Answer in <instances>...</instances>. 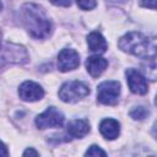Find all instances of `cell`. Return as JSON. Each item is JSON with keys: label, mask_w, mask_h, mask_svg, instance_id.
I'll use <instances>...</instances> for the list:
<instances>
[{"label": "cell", "mask_w": 157, "mask_h": 157, "mask_svg": "<svg viewBox=\"0 0 157 157\" xmlns=\"http://www.w3.org/2000/svg\"><path fill=\"white\" fill-rule=\"evenodd\" d=\"M21 21L28 34L36 39H45L53 31V25L44 9L37 4H25L21 9Z\"/></svg>", "instance_id": "cell-1"}, {"label": "cell", "mask_w": 157, "mask_h": 157, "mask_svg": "<svg viewBox=\"0 0 157 157\" xmlns=\"http://www.w3.org/2000/svg\"><path fill=\"white\" fill-rule=\"evenodd\" d=\"M118 47L121 52L142 59H155L156 56L155 39L140 32H128L119 39Z\"/></svg>", "instance_id": "cell-2"}, {"label": "cell", "mask_w": 157, "mask_h": 157, "mask_svg": "<svg viewBox=\"0 0 157 157\" xmlns=\"http://www.w3.org/2000/svg\"><path fill=\"white\" fill-rule=\"evenodd\" d=\"M58 94L65 103H76L90 94V87L82 81H67L60 87Z\"/></svg>", "instance_id": "cell-3"}, {"label": "cell", "mask_w": 157, "mask_h": 157, "mask_svg": "<svg viewBox=\"0 0 157 157\" xmlns=\"http://www.w3.org/2000/svg\"><path fill=\"white\" fill-rule=\"evenodd\" d=\"M120 96V83L118 81H104L97 87V101L104 105H115Z\"/></svg>", "instance_id": "cell-4"}, {"label": "cell", "mask_w": 157, "mask_h": 157, "mask_svg": "<svg viewBox=\"0 0 157 157\" xmlns=\"http://www.w3.org/2000/svg\"><path fill=\"white\" fill-rule=\"evenodd\" d=\"M34 123L38 129L60 128L64 124V114L55 107H49L43 113L36 117Z\"/></svg>", "instance_id": "cell-5"}, {"label": "cell", "mask_w": 157, "mask_h": 157, "mask_svg": "<svg viewBox=\"0 0 157 157\" xmlns=\"http://www.w3.org/2000/svg\"><path fill=\"white\" fill-rule=\"evenodd\" d=\"M1 59L2 61L10 64H26L29 56L23 45L15 43H6L1 54Z\"/></svg>", "instance_id": "cell-6"}, {"label": "cell", "mask_w": 157, "mask_h": 157, "mask_svg": "<svg viewBox=\"0 0 157 157\" xmlns=\"http://www.w3.org/2000/svg\"><path fill=\"white\" fill-rule=\"evenodd\" d=\"M80 65V55L71 48H64L58 54V69L61 72H67L77 69Z\"/></svg>", "instance_id": "cell-7"}, {"label": "cell", "mask_w": 157, "mask_h": 157, "mask_svg": "<svg viewBox=\"0 0 157 157\" xmlns=\"http://www.w3.org/2000/svg\"><path fill=\"white\" fill-rule=\"evenodd\" d=\"M126 82L130 91L135 94H146L148 91V85L146 77L136 69H128L125 71Z\"/></svg>", "instance_id": "cell-8"}, {"label": "cell", "mask_w": 157, "mask_h": 157, "mask_svg": "<svg viewBox=\"0 0 157 157\" xmlns=\"http://www.w3.org/2000/svg\"><path fill=\"white\" fill-rule=\"evenodd\" d=\"M18 96L25 102H37L44 97V90L34 81H25L18 87Z\"/></svg>", "instance_id": "cell-9"}, {"label": "cell", "mask_w": 157, "mask_h": 157, "mask_svg": "<svg viewBox=\"0 0 157 157\" xmlns=\"http://www.w3.org/2000/svg\"><path fill=\"white\" fill-rule=\"evenodd\" d=\"M107 66H108V60L104 59L103 56L92 55L86 59V69H87V72L92 77L101 76L107 69Z\"/></svg>", "instance_id": "cell-10"}, {"label": "cell", "mask_w": 157, "mask_h": 157, "mask_svg": "<svg viewBox=\"0 0 157 157\" xmlns=\"http://www.w3.org/2000/svg\"><path fill=\"white\" fill-rule=\"evenodd\" d=\"M99 131L107 140H115L120 134V124L113 118H105L99 124Z\"/></svg>", "instance_id": "cell-11"}, {"label": "cell", "mask_w": 157, "mask_h": 157, "mask_svg": "<svg viewBox=\"0 0 157 157\" xmlns=\"http://www.w3.org/2000/svg\"><path fill=\"white\" fill-rule=\"evenodd\" d=\"M66 131L71 137L82 139L90 132V123L86 119H74L69 121Z\"/></svg>", "instance_id": "cell-12"}, {"label": "cell", "mask_w": 157, "mask_h": 157, "mask_svg": "<svg viewBox=\"0 0 157 157\" xmlns=\"http://www.w3.org/2000/svg\"><path fill=\"white\" fill-rule=\"evenodd\" d=\"M87 44H88L90 50H92L97 54L104 53L108 48V43H107L105 38L99 32H91L87 36Z\"/></svg>", "instance_id": "cell-13"}, {"label": "cell", "mask_w": 157, "mask_h": 157, "mask_svg": "<svg viewBox=\"0 0 157 157\" xmlns=\"http://www.w3.org/2000/svg\"><path fill=\"white\" fill-rule=\"evenodd\" d=\"M148 115H150V110H148V108H146L144 105H137L130 110V117L134 120H144Z\"/></svg>", "instance_id": "cell-14"}, {"label": "cell", "mask_w": 157, "mask_h": 157, "mask_svg": "<svg viewBox=\"0 0 157 157\" xmlns=\"http://www.w3.org/2000/svg\"><path fill=\"white\" fill-rule=\"evenodd\" d=\"M77 6L81 10H92L97 6V0H76Z\"/></svg>", "instance_id": "cell-15"}, {"label": "cell", "mask_w": 157, "mask_h": 157, "mask_svg": "<svg viewBox=\"0 0 157 157\" xmlns=\"http://www.w3.org/2000/svg\"><path fill=\"white\" fill-rule=\"evenodd\" d=\"M85 156H107V153H105V151H103L99 146H97V145H92V146H90V148L85 152Z\"/></svg>", "instance_id": "cell-16"}, {"label": "cell", "mask_w": 157, "mask_h": 157, "mask_svg": "<svg viewBox=\"0 0 157 157\" xmlns=\"http://www.w3.org/2000/svg\"><path fill=\"white\" fill-rule=\"evenodd\" d=\"M140 4H141V6L151 9V10L156 9V0H140Z\"/></svg>", "instance_id": "cell-17"}, {"label": "cell", "mask_w": 157, "mask_h": 157, "mask_svg": "<svg viewBox=\"0 0 157 157\" xmlns=\"http://www.w3.org/2000/svg\"><path fill=\"white\" fill-rule=\"evenodd\" d=\"M53 5L56 6H63V7H69L71 5V0H49Z\"/></svg>", "instance_id": "cell-18"}, {"label": "cell", "mask_w": 157, "mask_h": 157, "mask_svg": "<svg viewBox=\"0 0 157 157\" xmlns=\"http://www.w3.org/2000/svg\"><path fill=\"white\" fill-rule=\"evenodd\" d=\"M0 156H4V157H6V156H9V151H7V147H6V145L0 140Z\"/></svg>", "instance_id": "cell-19"}, {"label": "cell", "mask_w": 157, "mask_h": 157, "mask_svg": "<svg viewBox=\"0 0 157 157\" xmlns=\"http://www.w3.org/2000/svg\"><path fill=\"white\" fill-rule=\"evenodd\" d=\"M23 156H39V152L36 151L34 148L29 147V148H27V150L23 152Z\"/></svg>", "instance_id": "cell-20"}, {"label": "cell", "mask_w": 157, "mask_h": 157, "mask_svg": "<svg viewBox=\"0 0 157 157\" xmlns=\"http://www.w3.org/2000/svg\"><path fill=\"white\" fill-rule=\"evenodd\" d=\"M107 1H112V2H124L126 0H107Z\"/></svg>", "instance_id": "cell-21"}, {"label": "cell", "mask_w": 157, "mask_h": 157, "mask_svg": "<svg viewBox=\"0 0 157 157\" xmlns=\"http://www.w3.org/2000/svg\"><path fill=\"white\" fill-rule=\"evenodd\" d=\"M1 38H2V33L0 31V50H1Z\"/></svg>", "instance_id": "cell-22"}, {"label": "cell", "mask_w": 157, "mask_h": 157, "mask_svg": "<svg viewBox=\"0 0 157 157\" xmlns=\"http://www.w3.org/2000/svg\"><path fill=\"white\" fill-rule=\"evenodd\" d=\"M2 10V2H1V0H0V11Z\"/></svg>", "instance_id": "cell-23"}]
</instances>
